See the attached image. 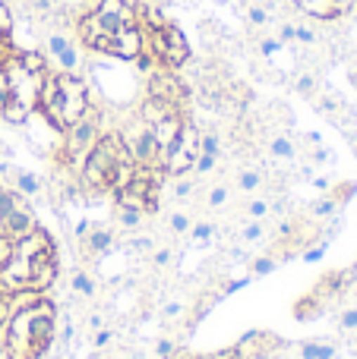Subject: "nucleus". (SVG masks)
<instances>
[{
	"instance_id": "1",
	"label": "nucleus",
	"mask_w": 357,
	"mask_h": 359,
	"mask_svg": "<svg viewBox=\"0 0 357 359\" xmlns=\"http://www.w3.org/2000/svg\"><path fill=\"white\" fill-rule=\"evenodd\" d=\"M98 136H101V117H98V111H95V107H89L86 117L63 133V151H60V158L76 170V174L82 170V164H86L89 151L95 149Z\"/></svg>"
},
{
	"instance_id": "2",
	"label": "nucleus",
	"mask_w": 357,
	"mask_h": 359,
	"mask_svg": "<svg viewBox=\"0 0 357 359\" xmlns=\"http://www.w3.org/2000/svg\"><path fill=\"white\" fill-rule=\"evenodd\" d=\"M54 79H57V88H60V98H63V133H67L70 126H76L86 117L92 101H89L86 82L76 73H54Z\"/></svg>"
},
{
	"instance_id": "3",
	"label": "nucleus",
	"mask_w": 357,
	"mask_h": 359,
	"mask_svg": "<svg viewBox=\"0 0 357 359\" xmlns=\"http://www.w3.org/2000/svg\"><path fill=\"white\" fill-rule=\"evenodd\" d=\"M196 155H200V130H196L193 123H187V120H183L181 136H177L174 149L168 151V158H164V174H171V177L193 174Z\"/></svg>"
},
{
	"instance_id": "4",
	"label": "nucleus",
	"mask_w": 357,
	"mask_h": 359,
	"mask_svg": "<svg viewBox=\"0 0 357 359\" xmlns=\"http://www.w3.org/2000/svg\"><path fill=\"white\" fill-rule=\"evenodd\" d=\"M4 76H6V86H10V98H16V101H22V104H29L32 111L38 107V92H41V82H44V76L48 73H29V69H22L19 67V60H16V54L13 57H6L4 60Z\"/></svg>"
},
{
	"instance_id": "5",
	"label": "nucleus",
	"mask_w": 357,
	"mask_h": 359,
	"mask_svg": "<svg viewBox=\"0 0 357 359\" xmlns=\"http://www.w3.org/2000/svg\"><path fill=\"white\" fill-rule=\"evenodd\" d=\"M120 29L117 19L111 16H98L95 10L82 13L79 22H76V32H79V41L86 44L89 50H98V54H108L111 48V35Z\"/></svg>"
},
{
	"instance_id": "6",
	"label": "nucleus",
	"mask_w": 357,
	"mask_h": 359,
	"mask_svg": "<svg viewBox=\"0 0 357 359\" xmlns=\"http://www.w3.org/2000/svg\"><path fill=\"white\" fill-rule=\"evenodd\" d=\"M278 350H285V341L272 331H247L238 344H234V356L238 359H269Z\"/></svg>"
},
{
	"instance_id": "7",
	"label": "nucleus",
	"mask_w": 357,
	"mask_h": 359,
	"mask_svg": "<svg viewBox=\"0 0 357 359\" xmlns=\"http://www.w3.org/2000/svg\"><path fill=\"white\" fill-rule=\"evenodd\" d=\"M149 98H158L164 104L181 107L187 101V86L174 76V69H155L149 76Z\"/></svg>"
},
{
	"instance_id": "8",
	"label": "nucleus",
	"mask_w": 357,
	"mask_h": 359,
	"mask_svg": "<svg viewBox=\"0 0 357 359\" xmlns=\"http://www.w3.org/2000/svg\"><path fill=\"white\" fill-rule=\"evenodd\" d=\"M143 54V29L139 25H120L111 35V48H108V57H117V60H136Z\"/></svg>"
},
{
	"instance_id": "9",
	"label": "nucleus",
	"mask_w": 357,
	"mask_h": 359,
	"mask_svg": "<svg viewBox=\"0 0 357 359\" xmlns=\"http://www.w3.org/2000/svg\"><path fill=\"white\" fill-rule=\"evenodd\" d=\"M35 227H38L35 211L29 208V202H22V205H16V208L0 215V233H6L10 240H22V236H29Z\"/></svg>"
},
{
	"instance_id": "10",
	"label": "nucleus",
	"mask_w": 357,
	"mask_h": 359,
	"mask_svg": "<svg viewBox=\"0 0 357 359\" xmlns=\"http://www.w3.org/2000/svg\"><path fill=\"white\" fill-rule=\"evenodd\" d=\"M57 249L54 252H41V255H32V278H29V290L35 293H44L57 284Z\"/></svg>"
},
{
	"instance_id": "11",
	"label": "nucleus",
	"mask_w": 357,
	"mask_h": 359,
	"mask_svg": "<svg viewBox=\"0 0 357 359\" xmlns=\"http://www.w3.org/2000/svg\"><path fill=\"white\" fill-rule=\"evenodd\" d=\"M164 38H168V48H164V54H162V67H168V69H181L183 63L190 60V41H187V35H183L177 25H164Z\"/></svg>"
},
{
	"instance_id": "12",
	"label": "nucleus",
	"mask_w": 357,
	"mask_h": 359,
	"mask_svg": "<svg viewBox=\"0 0 357 359\" xmlns=\"http://www.w3.org/2000/svg\"><path fill=\"white\" fill-rule=\"evenodd\" d=\"M181 126H183L181 111L168 114V117H162L155 126H149V130H152V139H155V145H158V155H162V164H164V158H168V151L174 149L177 136H181Z\"/></svg>"
},
{
	"instance_id": "13",
	"label": "nucleus",
	"mask_w": 357,
	"mask_h": 359,
	"mask_svg": "<svg viewBox=\"0 0 357 359\" xmlns=\"http://www.w3.org/2000/svg\"><path fill=\"white\" fill-rule=\"evenodd\" d=\"M54 240H51V233L44 227H35L29 236H22V240H16V255H22V259H32V255H41V252H54Z\"/></svg>"
},
{
	"instance_id": "14",
	"label": "nucleus",
	"mask_w": 357,
	"mask_h": 359,
	"mask_svg": "<svg viewBox=\"0 0 357 359\" xmlns=\"http://www.w3.org/2000/svg\"><path fill=\"white\" fill-rule=\"evenodd\" d=\"M32 114H35V111H32L29 104H22V101L10 98V95H6V98L0 101V117H4V123H10V126H22V123H29Z\"/></svg>"
},
{
	"instance_id": "15",
	"label": "nucleus",
	"mask_w": 357,
	"mask_h": 359,
	"mask_svg": "<svg viewBox=\"0 0 357 359\" xmlns=\"http://www.w3.org/2000/svg\"><path fill=\"white\" fill-rule=\"evenodd\" d=\"M294 6L313 19H339L342 13H345L335 0H294Z\"/></svg>"
},
{
	"instance_id": "16",
	"label": "nucleus",
	"mask_w": 357,
	"mask_h": 359,
	"mask_svg": "<svg viewBox=\"0 0 357 359\" xmlns=\"http://www.w3.org/2000/svg\"><path fill=\"white\" fill-rule=\"evenodd\" d=\"M174 111H177L174 104H164V101H158V98H145L143 107H139V123L155 126L158 120L168 117V114H174Z\"/></svg>"
},
{
	"instance_id": "17",
	"label": "nucleus",
	"mask_w": 357,
	"mask_h": 359,
	"mask_svg": "<svg viewBox=\"0 0 357 359\" xmlns=\"http://www.w3.org/2000/svg\"><path fill=\"white\" fill-rule=\"evenodd\" d=\"M86 246H89V252L105 255L108 249L114 246V233L108 227H101V224H92V227H89V233H86Z\"/></svg>"
},
{
	"instance_id": "18",
	"label": "nucleus",
	"mask_w": 357,
	"mask_h": 359,
	"mask_svg": "<svg viewBox=\"0 0 357 359\" xmlns=\"http://www.w3.org/2000/svg\"><path fill=\"white\" fill-rule=\"evenodd\" d=\"M323 309H326V306H323L320 299L310 293V297H301V299L294 303V318H297V322H310V318L323 316Z\"/></svg>"
},
{
	"instance_id": "19",
	"label": "nucleus",
	"mask_w": 357,
	"mask_h": 359,
	"mask_svg": "<svg viewBox=\"0 0 357 359\" xmlns=\"http://www.w3.org/2000/svg\"><path fill=\"white\" fill-rule=\"evenodd\" d=\"M16 60L22 69H29V73H48V57L41 54V50H16Z\"/></svg>"
},
{
	"instance_id": "20",
	"label": "nucleus",
	"mask_w": 357,
	"mask_h": 359,
	"mask_svg": "<svg viewBox=\"0 0 357 359\" xmlns=\"http://www.w3.org/2000/svg\"><path fill=\"white\" fill-rule=\"evenodd\" d=\"M133 174H136V161H120L117 168H114L111 180H108V189H114V192L126 189V186H130V180H133Z\"/></svg>"
},
{
	"instance_id": "21",
	"label": "nucleus",
	"mask_w": 357,
	"mask_h": 359,
	"mask_svg": "<svg viewBox=\"0 0 357 359\" xmlns=\"http://www.w3.org/2000/svg\"><path fill=\"white\" fill-rule=\"evenodd\" d=\"M13 180H16V192H22L25 198H32V196L41 192V180H38L35 174H29V170H16Z\"/></svg>"
},
{
	"instance_id": "22",
	"label": "nucleus",
	"mask_w": 357,
	"mask_h": 359,
	"mask_svg": "<svg viewBox=\"0 0 357 359\" xmlns=\"http://www.w3.org/2000/svg\"><path fill=\"white\" fill-rule=\"evenodd\" d=\"M269 151H272V158H278V161H294V142H291L288 136H275L269 142Z\"/></svg>"
},
{
	"instance_id": "23",
	"label": "nucleus",
	"mask_w": 357,
	"mask_h": 359,
	"mask_svg": "<svg viewBox=\"0 0 357 359\" xmlns=\"http://www.w3.org/2000/svg\"><path fill=\"white\" fill-rule=\"evenodd\" d=\"M301 356L304 359H335V347H329V344H316V341H304Z\"/></svg>"
},
{
	"instance_id": "24",
	"label": "nucleus",
	"mask_w": 357,
	"mask_h": 359,
	"mask_svg": "<svg viewBox=\"0 0 357 359\" xmlns=\"http://www.w3.org/2000/svg\"><path fill=\"white\" fill-rule=\"evenodd\" d=\"M339 208H342V205L335 202L332 196H323V198H316V202L310 205V215H313V217H332Z\"/></svg>"
},
{
	"instance_id": "25",
	"label": "nucleus",
	"mask_w": 357,
	"mask_h": 359,
	"mask_svg": "<svg viewBox=\"0 0 357 359\" xmlns=\"http://www.w3.org/2000/svg\"><path fill=\"white\" fill-rule=\"evenodd\" d=\"M278 268V262L272 259V255H259V259L250 262V274L253 278H266V274H272Z\"/></svg>"
},
{
	"instance_id": "26",
	"label": "nucleus",
	"mask_w": 357,
	"mask_h": 359,
	"mask_svg": "<svg viewBox=\"0 0 357 359\" xmlns=\"http://www.w3.org/2000/svg\"><path fill=\"white\" fill-rule=\"evenodd\" d=\"M70 284H73V290L79 293V297H95V280L89 278L86 271H73V280H70Z\"/></svg>"
},
{
	"instance_id": "27",
	"label": "nucleus",
	"mask_w": 357,
	"mask_h": 359,
	"mask_svg": "<svg viewBox=\"0 0 357 359\" xmlns=\"http://www.w3.org/2000/svg\"><path fill=\"white\" fill-rule=\"evenodd\" d=\"M238 186H240L244 192H257L259 186H263V174H259V170H240Z\"/></svg>"
},
{
	"instance_id": "28",
	"label": "nucleus",
	"mask_w": 357,
	"mask_h": 359,
	"mask_svg": "<svg viewBox=\"0 0 357 359\" xmlns=\"http://www.w3.org/2000/svg\"><path fill=\"white\" fill-rule=\"evenodd\" d=\"M200 151L202 155H221V142L215 133H200Z\"/></svg>"
},
{
	"instance_id": "29",
	"label": "nucleus",
	"mask_w": 357,
	"mask_h": 359,
	"mask_svg": "<svg viewBox=\"0 0 357 359\" xmlns=\"http://www.w3.org/2000/svg\"><path fill=\"white\" fill-rule=\"evenodd\" d=\"M16 255V240H10L6 233H0V268H6Z\"/></svg>"
},
{
	"instance_id": "30",
	"label": "nucleus",
	"mask_w": 357,
	"mask_h": 359,
	"mask_svg": "<svg viewBox=\"0 0 357 359\" xmlns=\"http://www.w3.org/2000/svg\"><path fill=\"white\" fill-rule=\"evenodd\" d=\"M117 221L124 224V227H139V221H143V211H136V208H117Z\"/></svg>"
},
{
	"instance_id": "31",
	"label": "nucleus",
	"mask_w": 357,
	"mask_h": 359,
	"mask_svg": "<svg viewBox=\"0 0 357 359\" xmlns=\"http://www.w3.org/2000/svg\"><path fill=\"white\" fill-rule=\"evenodd\" d=\"M215 164H219V155H196V164H193V174H209V170H215Z\"/></svg>"
},
{
	"instance_id": "32",
	"label": "nucleus",
	"mask_w": 357,
	"mask_h": 359,
	"mask_svg": "<svg viewBox=\"0 0 357 359\" xmlns=\"http://www.w3.org/2000/svg\"><path fill=\"white\" fill-rule=\"evenodd\" d=\"M269 208H272V205L266 202V198H253V202L247 205V215H250L253 221H263V217L269 215Z\"/></svg>"
},
{
	"instance_id": "33",
	"label": "nucleus",
	"mask_w": 357,
	"mask_h": 359,
	"mask_svg": "<svg viewBox=\"0 0 357 359\" xmlns=\"http://www.w3.org/2000/svg\"><path fill=\"white\" fill-rule=\"evenodd\" d=\"M190 233H193V243H209L212 240V233H215V227L212 224H193V227H190Z\"/></svg>"
},
{
	"instance_id": "34",
	"label": "nucleus",
	"mask_w": 357,
	"mask_h": 359,
	"mask_svg": "<svg viewBox=\"0 0 357 359\" xmlns=\"http://www.w3.org/2000/svg\"><path fill=\"white\" fill-rule=\"evenodd\" d=\"M263 221H253V224H247L244 230H240V236H244V243H259L263 240Z\"/></svg>"
},
{
	"instance_id": "35",
	"label": "nucleus",
	"mask_w": 357,
	"mask_h": 359,
	"mask_svg": "<svg viewBox=\"0 0 357 359\" xmlns=\"http://www.w3.org/2000/svg\"><path fill=\"white\" fill-rule=\"evenodd\" d=\"M329 196H332V198H335V202H339V205H348V202H351V198L357 196V183L339 186V189H335V192H329Z\"/></svg>"
},
{
	"instance_id": "36",
	"label": "nucleus",
	"mask_w": 357,
	"mask_h": 359,
	"mask_svg": "<svg viewBox=\"0 0 357 359\" xmlns=\"http://www.w3.org/2000/svg\"><path fill=\"white\" fill-rule=\"evenodd\" d=\"M174 353H177V344L171 341V337H162V341L155 344V356L158 359H174Z\"/></svg>"
},
{
	"instance_id": "37",
	"label": "nucleus",
	"mask_w": 357,
	"mask_h": 359,
	"mask_svg": "<svg viewBox=\"0 0 357 359\" xmlns=\"http://www.w3.org/2000/svg\"><path fill=\"white\" fill-rule=\"evenodd\" d=\"M339 328L342 331H357V306H351V309H345L339 316Z\"/></svg>"
},
{
	"instance_id": "38",
	"label": "nucleus",
	"mask_w": 357,
	"mask_h": 359,
	"mask_svg": "<svg viewBox=\"0 0 357 359\" xmlns=\"http://www.w3.org/2000/svg\"><path fill=\"white\" fill-rule=\"evenodd\" d=\"M326 246H329V240H323V243H316V246H310L307 252H304V262H307V265H316V262L326 255Z\"/></svg>"
},
{
	"instance_id": "39",
	"label": "nucleus",
	"mask_w": 357,
	"mask_h": 359,
	"mask_svg": "<svg viewBox=\"0 0 357 359\" xmlns=\"http://www.w3.org/2000/svg\"><path fill=\"white\" fill-rule=\"evenodd\" d=\"M13 32V10L0 0V35H10Z\"/></svg>"
},
{
	"instance_id": "40",
	"label": "nucleus",
	"mask_w": 357,
	"mask_h": 359,
	"mask_svg": "<svg viewBox=\"0 0 357 359\" xmlns=\"http://www.w3.org/2000/svg\"><path fill=\"white\" fill-rule=\"evenodd\" d=\"M247 19H250L253 25H266V22H269V10H266V6H257V4H253L250 10H247Z\"/></svg>"
},
{
	"instance_id": "41",
	"label": "nucleus",
	"mask_w": 357,
	"mask_h": 359,
	"mask_svg": "<svg viewBox=\"0 0 357 359\" xmlns=\"http://www.w3.org/2000/svg\"><path fill=\"white\" fill-rule=\"evenodd\" d=\"M225 202H228V186H215V189L209 192V208H221Z\"/></svg>"
},
{
	"instance_id": "42",
	"label": "nucleus",
	"mask_w": 357,
	"mask_h": 359,
	"mask_svg": "<svg viewBox=\"0 0 357 359\" xmlns=\"http://www.w3.org/2000/svg\"><path fill=\"white\" fill-rule=\"evenodd\" d=\"M190 227H193V224H190L187 215H181V211L171 215V230H174V233H190Z\"/></svg>"
},
{
	"instance_id": "43",
	"label": "nucleus",
	"mask_w": 357,
	"mask_h": 359,
	"mask_svg": "<svg viewBox=\"0 0 357 359\" xmlns=\"http://www.w3.org/2000/svg\"><path fill=\"white\" fill-rule=\"evenodd\" d=\"M294 41H301V44H313V41H316V32L310 29V25H294Z\"/></svg>"
},
{
	"instance_id": "44",
	"label": "nucleus",
	"mask_w": 357,
	"mask_h": 359,
	"mask_svg": "<svg viewBox=\"0 0 357 359\" xmlns=\"http://www.w3.org/2000/svg\"><path fill=\"white\" fill-rule=\"evenodd\" d=\"M247 284H250V278H238V280H228V284H225V287H221V293H219V297H221V299H225V297H231V293L244 290V287H247Z\"/></svg>"
},
{
	"instance_id": "45",
	"label": "nucleus",
	"mask_w": 357,
	"mask_h": 359,
	"mask_svg": "<svg viewBox=\"0 0 357 359\" xmlns=\"http://www.w3.org/2000/svg\"><path fill=\"white\" fill-rule=\"evenodd\" d=\"M114 341V331H108V328H98V331H95V337H92V344H95V347H108V344H111Z\"/></svg>"
},
{
	"instance_id": "46",
	"label": "nucleus",
	"mask_w": 357,
	"mask_h": 359,
	"mask_svg": "<svg viewBox=\"0 0 357 359\" xmlns=\"http://www.w3.org/2000/svg\"><path fill=\"white\" fill-rule=\"evenodd\" d=\"M297 92H301V95H313L316 92V79H313V76H301V79H297Z\"/></svg>"
},
{
	"instance_id": "47",
	"label": "nucleus",
	"mask_w": 357,
	"mask_h": 359,
	"mask_svg": "<svg viewBox=\"0 0 357 359\" xmlns=\"http://www.w3.org/2000/svg\"><path fill=\"white\" fill-rule=\"evenodd\" d=\"M259 50H263L266 57H272V54H278V50H282V41H278V38H266V41L259 44Z\"/></svg>"
},
{
	"instance_id": "48",
	"label": "nucleus",
	"mask_w": 357,
	"mask_h": 359,
	"mask_svg": "<svg viewBox=\"0 0 357 359\" xmlns=\"http://www.w3.org/2000/svg\"><path fill=\"white\" fill-rule=\"evenodd\" d=\"M190 192H193V183H190V180H181V177H177V183H174V196H177V198H187Z\"/></svg>"
},
{
	"instance_id": "49",
	"label": "nucleus",
	"mask_w": 357,
	"mask_h": 359,
	"mask_svg": "<svg viewBox=\"0 0 357 359\" xmlns=\"http://www.w3.org/2000/svg\"><path fill=\"white\" fill-rule=\"evenodd\" d=\"M168 262H171V249H158V252H152V265L164 268Z\"/></svg>"
},
{
	"instance_id": "50",
	"label": "nucleus",
	"mask_w": 357,
	"mask_h": 359,
	"mask_svg": "<svg viewBox=\"0 0 357 359\" xmlns=\"http://www.w3.org/2000/svg\"><path fill=\"white\" fill-rule=\"evenodd\" d=\"M200 359H238V356H234V347H228V350H219V353H209V356H200Z\"/></svg>"
},
{
	"instance_id": "51",
	"label": "nucleus",
	"mask_w": 357,
	"mask_h": 359,
	"mask_svg": "<svg viewBox=\"0 0 357 359\" xmlns=\"http://www.w3.org/2000/svg\"><path fill=\"white\" fill-rule=\"evenodd\" d=\"M181 312H183L181 303H168V306H164V318H177Z\"/></svg>"
},
{
	"instance_id": "52",
	"label": "nucleus",
	"mask_w": 357,
	"mask_h": 359,
	"mask_svg": "<svg viewBox=\"0 0 357 359\" xmlns=\"http://www.w3.org/2000/svg\"><path fill=\"white\" fill-rule=\"evenodd\" d=\"M278 41H282V44H285V41H294V25L285 22V25H282V38H278Z\"/></svg>"
},
{
	"instance_id": "53",
	"label": "nucleus",
	"mask_w": 357,
	"mask_h": 359,
	"mask_svg": "<svg viewBox=\"0 0 357 359\" xmlns=\"http://www.w3.org/2000/svg\"><path fill=\"white\" fill-rule=\"evenodd\" d=\"M326 161H332V155H329L326 149H316L313 151V164H326Z\"/></svg>"
},
{
	"instance_id": "54",
	"label": "nucleus",
	"mask_w": 357,
	"mask_h": 359,
	"mask_svg": "<svg viewBox=\"0 0 357 359\" xmlns=\"http://www.w3.org/2000/svg\"><path fill=\"white\" fill-rule=\"evenodd\" d=\"M130 249L133 252H145V249H152V240H133Z\"/></svg>"
},
{
	"instance_id": "55",
	"label": "nucleus",
	"mask_w": 357,
	"mask_h": 359,
	"mask_svg": "<svg viewBox=\"0 0 357 359\" xmlns=\"http://www.w3.org/2000/svg\"><path fill=\"white\" fill-rule=\"evenodd\" d=\"M89 227H92V224H89V221H79V224H76V236H79V240H86Z\"/></svg>"
},
{
	"instance_id": "56",
	"label": "nucleus",
	"mask_w": 357,
	"mask_h": 359,
	"mask_svg": "<svg viewBox=\"0 0 357 359\" xmlns=\"http://www.w3.org/2000/svg\"><path fill=\"white\" fill-rule=\"evenodd\" d=\"M313 186H316V189H329V180H326V177H320Z\"/></svg>"
},
{
	"instance_id": "57",
	"label": "nucleus",
	"mask_w": 357,
	"mask_h": 359,
	"mask_svg": "<svg viewBox=\"0 0 357 359\" xmlns=\"http://www.w3.org/2000/svg\"><path fill=\"white\" fill-rule=\"evenodd\" d=\"M335 4H339V6H342V10H348V6H351V4H354V0H335Z\"/></svg>"
},
{
	"instance_id": "58",
	"label": "nucleus",
	"mask_w": 357,
	"mask_h": 359,
	"mask_svg": "<svg viewBox=\"0 0 357 359\" xmlns=\"http://www.w3.org/2000/svg\"><path fill=\"white\" fill-rule=\"evenodd\" d=\"M351 82H354V86H357V69H351Z\"/></svg>"
},
{
	"instance_id": "59",
	"label": "nucleus",
	"mask_w": 357,
	"mask_h": 359,
	"mask_svg": "<svg viewBox=\"0 0 357 359\" xmlns=\"http://www.w3.org/2000/svg\"><path fill=\"white\" fill-rule=\"evenodd\" d=\"M354 350H357V337H354Z\"/></svg>"
},
{
	"instance_id": "60",
	"label": "nucleus",
	"mask_w": 357,
	"mask_h": 359,
	"mask_svg": "<svg viewBox=\"0 0 357 359\" xmlns=\"http://www.w3.org/2000/svg\"><path fill=\"white\" fill-rule=\"evenodd\" d=\"M152 4H162V0H152Z\"/></svg>"
},
{
	"instance_id": "61",
	"label": "nucleus",
	"mask_w": 357,
	"mask_h": 359,
	"mask_svg": "<svg viewBox=\"0 0 357 359\" xmlns=\"http://www.w3.org/2000/svg\"><path fill=\"white\" fill-rule=\"evenodd\" d=\"M354 149H357V142H354Z\"/></svg>"
}]
</instances>
